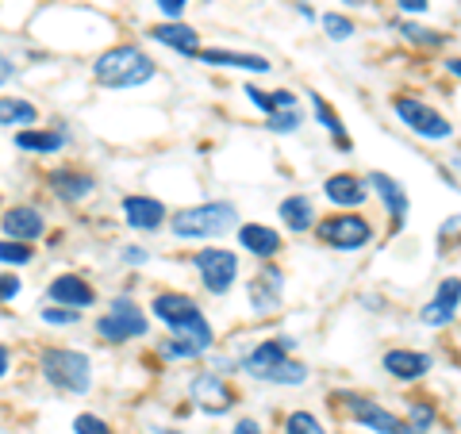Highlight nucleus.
<instances>
[{
	"label": "nucleus",
	"instance_id": "obj_1",
	"mask_svg": "<svg viewBox=\"0 0 461 434\" xmlns=\"http://www.w3.org/2000/svg\"><path fill=\"white\" fill-rule=\"evenodd\" d=\"M93 77L104 89H139V85L154 77V58L142 47H135V42H123V47H112L96 58Z\"/></svg>",
	"mask_w": 461,
	"mask_h": 434
},
{
	"label": "nucleus",
	"instance_id": "obj_2",
	"mask_svg": "<svg viewBox=\"0 0 461 434\" xmlns=\"http://www.w3.org/2000/svg\"><path fill=\"white\" fill-rule=\"evenodd\" d=\"M39 373L42 381L58 393H69V396H85L93 388V361L89 354L81 350H69V346H47L39 354Z\"/></svg>",
	"mask_w": 461,
	"mask_h": 434
},
{
	"label": "nucleus",
	"instance_id": "obj_3",
	"mask_svg": "<svg viewBox=\"0 0 461 434\" xmlns=\"http://www.w3.org/2000/svg\"><path fill=\"white\" fill-rule=\"evenodd\" d=\"M150 312H154V320L158 323H166L173 335H189L196 339L204 350H212V342H215V330L208 323V315L200 312V303L193 296H185V293H158L154 303H150Z\"/></svg>",
	"mask_w": 461,
	"mask_h": 434
},
{
	"label": "nucleus",
	"instance_id": "obj_4",
	"mask_svg": "<svg viewBox=\"0 0 461 434\" xmlns=\"http://www.w3.org/2000/svg\"><path fill=\"white\" fill-rule=\"evenodd\" d=\"M239 223V208L230 200H208V204L181 208L177 215H169V231L177 239H220Z\"/></svg>",
	"mask_w": 461,
	"mask_h": 434
},
{
	"label": "nucleus",
	"instance_id": "obj_5",
	"mask_svg": "<svg viewBox=\"0 0 461 434\" xmlns=\"http://www.w3.org/2000/svg\"><path fill=\"white\" fill-rule=\"evenodd\" d=\"M315 239H320L323 246H330V250H339V254H354V250H362V246H369L373 239H377V231H373V223L366 220V215L335 212V215H323V220L315 223Z\"/></svg>",
	"mask_w": 461,
	"mask_h": 434
},
{
	"label": "nucleus",
	"instance_id": "obj_6",
	"mask_svg": "<svg viewBox=\"0 0 461 434\" xmlns=\"http://www.w3.org/2000/svg\"><path fill=\"white\" fill-rule=\"evenodd\" d=\"M150 330L147 323V312L139 308L135 296H112L108 300V312L96 320V335L104 339L108 346H123L131 339H142Z\"/></svg>",
	"mask_w": 461,
	"mask_h": 434
},
{
	"label": "nucleus",
	"instance_id": "obj_7",
	"mask_svg": "<svg viewBox=\"0 0 461 434\" xmlns=\"http://www.w3.org/2000/svg\"><path fill=\"white\" fill-rule=\"evenodd\" d=\"M393 112L400 115V123L408 127V131H415L427 142H446L454 135V123L446 120L435 104H427L420 96H393Z\"/></svg>",
	"mask_w": 461,
	"mask_h": 434
},
{
	"label": "nucleus",
	"instance_id": "obj_8",
	"mask_svg": "<svg viewBox=\"0 0 461 434\" xmlns=\"http://www.w3.org/2000/svg\"><path fill=\"white\" fill-rule=\"evenodd\" d=\"M193 266L200 273V285H204L212 296H227L239 281V254L223 250V246H204V250H196Z\"/></svg>",
	"mask_w": 461,
	"mask_h": 434
},
{
	"label": "nucleus",
	"instance_id": "obj_9",
	"mask_svg": "<svg viewBox=\"0 0 461 434\" xmlns=\"http://www.w3.org/2000/svg\"><path fill=\"white\" fill-rule=\"evenodd\" d=\"M335 400V408L346 415V419H354L357 427H369L373 434H396L403 419L396 411H388L384 403H373L369 396H354V393H335L330 396Z\"/></svg>",
	"mask_w": 461,
	"mask_h": 434
},
{
	"label": "nucleus",
	"instance_id": "obj_10",
	"mask_svg": "<svg viewBox=\"0 0 461 434\" xmlns=\"http://www.w3.org/2000/svg\"><path fill=\"white\" fill-rule=\"evenodd\" d=\"M369 189H377V200L384 204V212L393 215V231H400L403 223H408V208H411V196L408 189L393 177V173H381V169H373L369 177H366Z\"/></svg>",
	"mask_w": 461,
	"mask_h": 434
},
{
	"label": "nucleus",
	"instance_id": "obj_11",
	"mask_svg": "<svg viewBox=\"0 0 461 434\" xmlns=\"http://www.w3.org/2000/svg\"><path fill=\"white\" fill-rule=\"evenodd\" d=\"M47 189L58 200H66V204H81V200L93 196L96 177H93V173H85V169H77V166H62V169L47 173Z\"/></svg>",
	"mask_w": 461,
	"mask_h": 434
},
{
	"label": "nucleus",
	"instance_id": "obj_12",
	"mask_svg": "<svg viewBox=\"0 0 461 434\" xmlns=\"http://www.w3.org/2000/svg\"><path fill=\"white\" fill-rule=\"evenodd\" d=\"M293 350H296V339H288V335H281V339H266V342H258L247 357H242V369H247L250 377L262 381L269 369H277L281 361L293 357Z\"/></svg>",
	"mask_w": 461,
	"mask_h": 434
},
{
	"label": "nucleus",
	"instance_id": "obj_13",
	"mask_svg": "<svg viewBox=\"0 0 461 434\" xmlns=\"http://www.w3.org/2000/svg\"><path fill=\"white\" fill-rule=\"evenodd\" d=\"M247 293H250V308H254L258 315H273V312L281 308V296H285V273H281L277 266L258 269Z\"/></svg>",
	"mask_w": 461,
	"mask_h": 434
},
{
	"label": "nucleus",
	"instance_id": "obj_14",
	"mask_svg": "<svg viewBox=\"0 0 461 434\" xmlns=\"http://www.w3.org/2000/svg\"><path fill=\"white\" fill-rule=\"evenodd\" d=\"M47 296L50 303H62V308H74V312H85V308H93L96 303V288L77 277V273H62V277H54L47 285Z\"/></svg>",
	"mask_w": 461,
	"mask_h": 434
},
{
	"label": "nucleus",
	"instance_id": "obj_15",
	"mask_svg": "<svg viewBox=\"0 0 461 434\" xmlns=\"http://www.w3.org/2000/svg\"><path fill=\"white\" fill-rule=\"evenodd\" d=\"M123 220H127L131 231H158L169 220V212H166V204L158 196L131 193V196H123Z\"/></svg>",
	"mask_w": 461,
	"mask_h": 434
},
{
	"label": "nucleus",
	"instance_id": "obj_16",
	"mask_svg": "<svg viewBox=\"0 0 461 434\" xmlns=\"http://www.w3.org/2000/svg\"><path fill=\"white\" fill-rule=\"evenodd\" d=\"M189 396L196 400V408L208 411V415H227L230 411V388H227V381L220 377V373H200V377H193Z\"/></svg>",
	"mask_w": 461,
	"mask_h": 434
},
{
	"label": "nucleus",
	"instance_id": "obj_17",
	"mask_svg": "<svg viewBox=\"0 0 461 434\" xmlns=\"http://www.w3.org/2000/svg\"><path fill=\"white\" fill-rule=\"evenodd\" d=\"M381 366L388 377H396V381H423L430 373V354L408 350V346H393V350H384Z\"/></svg>",
	"mask_w": 461,
	"mask_h": 434
},
{
	"label": "nucleus",
	"instance_id": "obj_18",
	"mask_svg": "<svg viewBox=\"0 0 461 434\" xmlns=\"http://www.w3.org/2000/svg\"><path fill=\"white\" fill-rule=\"evenodd\" d=\"M0 227H5V239L35 242V239H42V231H47V215H42L35 204H16V208L5 212Z\"/></svg>",
	"mask_w": 461,
	"mask_h": 434
},
{
	"label": "nucleus",
	"instance_id": "obj_19",
	"mask_svg": "<svg viewBox=\"0 0 461 434\" xmlns=\"http://www.w3.org/2000/svg\"><path fill=\"white\" fill-rule=\"evenodd\" d=\"M200 62L215 69H247V74H269V58L266 54H247V50H223V47H200Z\"/></svg>",
	"mask_w": 461,
	"mask_h": 434
},
{
	"label": "nucleus",
	"instance_id": "obj_20",
	"mask_svg": "<svg viewBox=\"0 0 461 434\" xmlns=\"http://www.w3.org/2000/svg\"><path fill=\"white\" fill-rule=\"evenodd\" d=\"M323 196L330 200V204L354 212L369 200V189H366V177H357V173H330V177L323 181Z\"/></svg>",
	"mask_w": 461,
	"mask_h": 434
},
{
	"label": "nucleus",
	"instance_id": "obj_21",
	"mask_svg": "<svg viewBox=\"0 0 461 434\" xmlns=\"http://www.w3.org/2000/svg\"><path fill=\"white\" fill-rule=\"evenodd\" d=\"M239 246L262 262H273L281 254V231H273L266 223H242L239 227Z\"/></svg>",
	"mask_w": 461,
	"mask_h": 434
},
{
	"label": "nucleus",
	"instance_id": "obj_22",
	"mask_svg": "<svg viewBox=\"0 0 461 434\" xmlns=\"http://www.w3.org/2000/svg\"><path fill=\"white\" fill-rule=\"evenodd\" d=\"M277 215L285 220V227L293 231V235H304V231H315V223H320V215H315V200L304 196V193H293L281 200Z\"/></svg>",
	"mask_w": 461,
	"mask_h": 434
},
{
	"label": "nucleus",
	"instance_id": "obj_23",
	"mask_svg": "<svg viewBox=\"0 0 461 434\" xmlns=\"http://www.w3.org/2000/svg\"><path fill=\"white\" fill-rule=\"evenodd\" d=\"M150 39H154V42H162V47H169V50H177V54H189V58L200 54V35L193 32L189 23L166 20V23L150 27Z\"/></svg>",
	"mask_w": 461,
	"mask_h": 434
},
{
	"label": "nucleus",
	"instance_id": "obj_24",
	"mask_svg": "<svg viewBox=\"0 0 461 434\" xmlns=\"http://www.w3.org/2000/svg\"><path fill=\"white\" fill-rule=\"evenodd\" d=\"M16 147L27 154H58L69 147V135L62 127H27V131H16Z\"/></svg>",
	"mask_w": 461,
	"mask_h": 434
},
{
	"label": "nucleus",
	"instance_id": "obj_25",
	"mask_svg": "<svg viewBox=\"0 0 461 434\" xmlns=\"http://www.w3.org/2000/svg\"><path fill=\"white\" fill-rule=\"evenodd\" d=\"M35 123H39V108L32 100L0 96V127H20V131H27V127H35Z\"/></svg>",
	"mask_w": 461,
	"mask_h": 434
},
{
	"label": "nucleus",
	"instance_id": "obj_26",
	"mask_svg": "<svg viewBox=\"0 0 461 434\" xmlns=\"http://www.w3.org/2000/svg\"><path fill=\"white\" fill-rule=\"evenodd\" d=\"M312 108H315V120H320V123L327 127V135L335 139V147H339V150H354V142L346 139V123L339 120V112L330 108L320 93H312Z\"/></svg>",
	"mask_w": 461,
	"mask_h": 434
},
{
	"label": "nucleus",
	"instance_id": "obj_27",
	"mask_svg": "<svg viewBox=\"0 0 461 434\" xmlns=\"http://www.w3.org/2000/svg\"><path fill=\"white\" fill-rule=\"evenodd\" d=\"M396 27H400V35L408 39L411 47H427V50H438V47H446V35H442V32H430V27L415 23V20H400Z\"/></svg>",
	"mask_w": 461,
	"mask_h": 434
},
{
	"label": "nucleus",
	"instance_id": "obj_28",
	"mask_svg": "<svg viewBox=\"0 0 461 434\" xmlns=\"http://www.w3.org/2000/svg\"><path fill=\"white\" fill-rule=\"evenodd\" d=\"M158 354H162L166 361H189V357H200V354H208V350L196 339H189V335H173V339L162 342V350H158Z\"/></svg>",
	"mask_w": 461,
	"mask_h": 434
},
{
	"label": "nucleus",
	"instance_id": "obj_29",
	"mask_svg": "<svg viewBox=\"0 0 461 434\" xmlns=\"http://www.w3.org/2000/svg\"><path fill=\"white\" fill-rule=\"evenodd\" d=\"M262 381H266V384H281V388L304 384V381H308V366H304V361H293V357H288V361H281L277 369H269Z\"/></svg>",
	"mask_w": 461,
	"mask_h": 434
},
{
	"label": "nucleus",
	"instance_id": "obj_30",
	"mask_svg": "<svg viewBox=\"0 0 461 434\" xmlns=\"http://www.w3.org/2000/svg\"><path fill=\"white\" fill-rule=\"evenodd\" d=\"M435 423H438L435 403H427V400H411V403H408V427H411L415 434H427Z\"/></svg>",
	"mask_w": 461,
	"mask_h": 434
},
{
	"label": "nucleus",
	"instance_id": "obj_31",
	"mask_svg": "<svg viewBox=\"0 0 461 434\" xmlns=\"http://www.w3.org/2000/svg\"><path fill=\"white\" fill-rule=\"evenodd\" d=\"M285 434H330L312 411H288L285 415Z\"/></svg>",
	"mask_w": 461,
	"mask_h": 434
},
{
	"label": "nucleus",
	"instance_id": "obj_32",
	"mask_svg": "<svg viewBox=\"0 0 461 434\" xmlns=\"http://www.w3.org/2000/svg\"><path fill=\"white\" fill-rule=\"evenodd\" d=\"M320 23H323V32H327L330 42H346V39L354 35V20L342 16V12H323Z\"/></svg>",
	"mask_w": 461,
	"mask_h": 434
},
{
	"label": "nucleus",
	"instance_id": "obj_33",
	"mask_svg": "<svg viewBox=\"0 0 461 434\" xmlns=\"http://www.w3.org/2000/svg\"><path fill=\"white\" fill-rule=\"evenodd\" d=\"M35 258L32 242H16V239H0V262L5 266H27Z\"/></svg>",
	"mask_w": 461,
	"mask_h": 434
},
{
	"label": "nucleus",
	"instance_id": "obj_34",
	"mask_svg": "<svg viewBox=\"0 0 461 434\" xmlns=\"http://www.w3.org/2000/svg\"><path fill=\"white\" fill-rule=\"evenodd\" d=\"M300 123H304V115L296 108H285V112H269L266 115V127L273 135H288V131H300Z\"/></svg>",
	"mask_w": 461,
	"mask_h": 434
},
{
	"label": "nucleus",
	"instance_id": "obj_35",
	"mask_svg": "<svg viewBox=\"0 0 461 434\" xmlns=\"http://www.w3.org/2000/svg\"><path fill=\"white\" fill-rule=\"evenodd\" d=\"M454 315H457V312H450L446 303L427 300V303H423V312H420V323H427V327H450V323H454Z\"/></svg>",
	"mask_w": 461,
	"mask_h": 434
},
{
	"label": "nucleus",
	"instance_id": "obj_36",
	"mask_svg": "<svg viewBox=\"0 0 461 434\" xmlns=\"http://www.w3.org/2000/svg\"><path fill=\"white\" fill-rule=\"evenodd\" d=\"M42 323H50V327H74V323H81V312L62 308V303H50V308H42Z\"/></svg>",
	"mask_w": 461,
	"mask_h": 434
},
{
	"label": "nucleus",
	"instance_id": "obj_37",
	"mask_svg": "<svg viewBox=\"0 0 461 434\" xmlns=\"http://www.w3.org/2000/svg\"><path fill=\"white\" fill-rule=\"evenodd\" d=\"M435 300L446 303L450 312H457V308H461V277H446V281H438Z\"/></svg>",
	"mask_w": 461,
	"mask_h": 434
},
{
	"label": "nucleus",
	"instance_id": "obj_38",
	"mask_svg": "<svg viewBox=\"0 0 461 434\" xmlns=\"http://www.w3.org/2000/svg\"><path fill=\"white\" fill-rule=\"evenodd\" d=\"M74 434H115L104 419L100 415H93V411H81L77 419H74Z\"/></svg>",
	"mask_w": 461,
	"mask_h": 434
},
{
	"label": "nucleus",
	"instance_id": "obj_39",
	"mask_svg": "<svg viewBox=\"0 0 461 434\" xmlns=\"http://www.w3.org/2000/svg\"><path fill=\"white\" fill-rule=\"evenodd\" d=\"M20 277L16 273H0V303H8V300H16L20 296Z\"/></svg>",
	"mask_w": 461,
	"mask_h": 434
},
{
	"label": "nucleus",
	"instance_id": "obj_40",
	"mask_svg": "<svg viewBox=\"0 0 461 434\" xmlns=\"http://www.w3.org/2000/svg\"><path fill=\"white\" fill-rule=\"evenodd\" d=\"M247 96H250V104H254V108H262V115L273 112V93H262L258 85H247Z\"/></svg>",
	"mask_w": 461,
	"mask_h": 434
},
{
	"label": "nucleus",
	"instance_id": "obj_41",
	"mask_svg": "<svg viewBox=\"0 0 461 434\" xmlns=\"http://www.w3.org/2000/svg\"><path fill=\"white\" fill-rule=\"evenodd\" d=\"M230 434H266V430H262V423H258V419H254V415H242V419H239V423H235V427H230Z\"/></svg>",
	"mask_w": 461,
	"mask_h": 434
},
{
	"label": "nucleus",
	"instance_id": "obj_42",
	"mask_svg": "<svg viewBox=\"0 0 461 434\" xmlns=\"http://www.w3.org/2000/svg\"><path fill=\"white\" fill-rule=\"evenodd\" d=\"M123 262H127V266H147V262H150V254H147V250H142V246H127Z\"/></svg>",
	"mask_w": 461,
	"mask_h": 434
},
{
	"label": "nucleus",
	"instance_id": "obj_43",
	"mask_svg": "<svg viewBox=\"0 0 461 434\" xmlns=\"http://www.w3.org/2000/svg\"><path fill=\"white\" fill-rule=\"evenodd\" d=\"M400 12H408V16H423V12L430 8V0H396Z\"/></svg>",
	"mask_w": 461,
	"mask_h": 434
},
{
	"label": "nucleus",
	"instance_id": "obj_44",
	"mask_svg": "<svg viewBox=\"0 0 461 434\" xmlns=\"http://www.w3.org/2000/svg\"><path fill=\"white\" fill-rule=\"evenodd\" d=\"M185 5H189V0H158V8H162L169 20H177L181 12H185Z\"/></svg>",
	"mask_w": 461,
	"mask_h": 434
},
{
	"label": "nucleus",
	"instance_id": "obj_45",
	"mask_svg": "<svg viewBox=\"0 0 461 434\" xmlns=\"http://www.w3.org/2000/svg\"><path fill=\"white\" fill-rule=\"evenodd\" d=\"M12 77H16V62H12V58L0 50V85H8Z\"/></svg>",
	"mask_w": 461,
	"mask_h": 434
},
{
	"label": "nucleus",
	"instance_id": "obj_46",
	"mask_svg": "<svg viewBox=\"0 0 461 434\" xmlns=\"http://www.w3.org/2000/svg\"><path fill=\"white\" fill-rule=\"evenodd\" d=\"M8 369H12V350H8V346H0V377H5Z\"/></svg>",
	"mask_w": 461,
	"mask_h": 434
},
{
	"label": "nucleus",
	"instance_id": "obj_47",
	"mask_svg": "<svg viewBox=\"0 0 461 434\" xmlns=\"http://www.w3.org/2000/svg\"><path fill=\"white\" fill-rule=\"evenodd\" d=\"M446 69H450L454 77H461V58H446Z\"/></svg>",
	"mask_w": 461,
	"mask_h": 434
},
{
	"label": "nucleus",
	"instance_id": "obj_48",
	"mask_svg": "<svg viewBox=\"0 0 461 434\" xmlns=\"http://www.w3.org/2000/svg\"><path fill=\"white\" fill-rule=\"evenodd\" d=\"M396 434H415V430H411L408 423H400V430H396Z\"/></svg>",
	"mask_w": 461,
	"mask_h": 434
},
{
	"label": "nucleus",
	"instance_id": "obj_49",
	"mask_svg": "<svg viewBox=\"0 0 461 434\" xmlns=\"http://www.w3.org/2000/svg\"><path fill=\"white\" fill-rule=\"evenodd\" d=\"M342 5H354V0H342Z\"/></svg>",
	"mask_w": 461,
	"mask_h": 434
}]
</instances>
